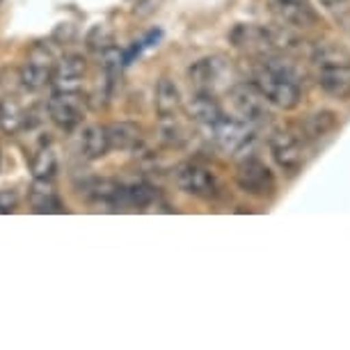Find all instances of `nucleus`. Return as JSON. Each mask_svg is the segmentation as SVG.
<instances>
[{
  "label": "nucleus",
  "instance_id": "f257e3e1",
  "mask_svg": "<svg viewBox=\"0 0 350 350\" xmlns=\"http://www.w3.org/2000/svg\"><path fill=\"white\" fill-rule=\"evenodd\" d=\"M254 85L266 96L268 103H273L282 110L298 108L302 101V88L293 64H288L286 60H277L273 55H268L263 67L256 71Z\"/></svg>",
  "mask_w": 350,
  "mask_h": 350
},
{
  "label": "nucleus",
  "instance_id": "f03ea898",
  "mask_svg": "<svg viewBox=\"0 0 350 350\" xmlns=\"http://www.w3.org/2000/svg\"><path fill=\"white\" fill-rule=\"evenodd\" d=\"M229 103L234 112L250 126L268 122L270 110L266 96L261 94L254 83H236L229 88Z\"/></svg>",
  "mask_w": 350,
  "mask_h": 350
},
{
  "label": "nucleus",
  "instance_id": "7ed1b4c3",
  "mask_svg": "<svg viewBox=\"0 0 350 350\" xmlns=\"http://www.w3.org/2000/svg\"><path fill=\"white\" fill-rule=\"evenodd\" d=\"M305 137H298L291 131H275L270 135V154H273L275 163L280 165V170H284L286 174H298L305 167Z\"/></svg>",
  "mask_w": 350,
  "mask_h": 350
},
{
  "label": "nucleus",
  "instance_id": "20e7f679",
  "mask_svg": "<svg viewBox=\"0 0 350 350\" xmlns=\"http://www.w3.org/2000/svg\"><path fill=\"white\" fill-rule=\"evenodd\" d=\"M174 183L183 190V193L202 197V200H213V197H217V190H220L213 172L200 163H193V161L176 165Z\"/></svg>",
  "mask_w": 350,
  "mask_h": 350
},
{
  "label": "nucleus",
  "instance_id": "39448f33",
  "mask_svg": "<svg viewBox=\"0 0 350 350\" xmlns=\"http://www.w3.org/2000/svg\"><path fill=\"white\" fill-rule=\"evenodd\" d=\"M190 85L195 88V92H208L215 94L217 88H227L229 78H231V64L227 62V57L213 55V57H204V60L195 62L188 71Z\"/></svg>",
  "mask_w": 350,
  "mask_h": 350
},
{
  "label": "nucleus",
  "instance_id": "423d86ee",
  "mask_svg": "<svg viewBox=\"0 0 350 350\" xmlns=\"http://www.w3.org/2000/svg\"><path fill=\"white\" fill-rule=\"evenodd\" d=\"M85 96L81 92H60L55 90L53 96L49 98V117L53 120L55 126H60L62 131H74L78 124L83 122L85 115Z\"/></svg>",
  "mask_w": 350,
  "mask_h": 350
},
{
  "label": "nucleus",
  "instance_id": "0eeeda50",
  "mask_svg": "<svg viewBox=\"0 0 350 350\" xmlns=\"http://www.w3.org/2000/svg\"><path fill=\"white\" fill-rule=\"evenodd\" d=\"M236 183L243 193L254 197H270L275 193V174L259 158H247L236 170Z\"/></svg>",
  "mask_w": 350,
  "mask_h": 350
},
{
  "label": "nucleus",
  "instance_id": "6e6552de",
  "mask_svg": "<svg viewBox=\"0 0 350 350\" xmlns=\"http://www.w3.org/2000/svg\"><path fill=\"white\" fill-rule=\"evenodd\" d=\"M208 131L213 133L211 137H213L224 151H229V154H239V151H243L254 140V133H252V129H250V124L239 120V117H229V115H224L222 120L213 124Z\"/></svg>",
  "mask_w": 350,
  "mask_h": 350
},
{
  "label": "nucleus",
  "instance_id": "1a4fd4ad",
  "mask_svg": "<svg viewBox=\"0 0 350 350\" xmlns=\"http://www.w3.org/2000/svg\"><path fill=\"white\" fill-rule=\"evenodd\" d=\"M270 12L280 21L293 28H319L321 14L316 12L312 0H268Z\"/></svg>",
  "mask_w": 350,
  "mask_h": 350
},
{
  "label": "nucleus",
  "instance_id": "9d476101",
  "mask_svg": "<svg viewBox=\"0 0 350 350\" xmlns=\"http://www.w3.org/2000/svg\"><path fill=\"white\" fill-rule=\"evenodd\" d=\"M229 39L236 49L247 51V53H252V55L268 57L270 53L277 49L273 30H266V28H261V25L241 23L229 32Z\"/></svg>",
  "mask_w": 350,
  "mask_h": 350
},
{
  "label": "nucleus",
  "instance_id": "9b49d317",
  "mask_svg": "<svg viewBox=\"0 0 350 350\" xmlns=\"http://www.w3.org/2000/svg\"><path fill=\"white\" fill-rule=\"evenodd\" d=\"M85 74H88V60L83 55H64L53 67L51 85L60 92H81Z\"/></svg>",
  "mask_w": 350,
  "mask_h": 350
},
{
  "label": "nucleus",
  "instance_id": "f8f14e48",
  "mask_svg": "<svg viewBox=\"0 0 350 350\" xmlns=\"http://www.w3.org/2000/svg\"><path fill=\"white\" fill-rule=\"evenodd\" d=\"M78 193L85 202L96 204V206H117V204L124 202V186L112 179H92L83 181L78 186Z\"/></svg>",
  "mask_w": 350,
  "mask_h": 350
},
{
  "label": "nucleus",
  "instance_id": "ddd939ff",
  "mask_svg": "<svg viewBox=\"0 0 350 350\" xmlns=\"http://www.w3.org/2000/svg\"><path fill=\"white\" fill-rule=\"evenodd\" d=\"M316 71H319V85L325 94L334 98H350V64H332Z\"/></svg>",
  "mask_w": 350,
  "mask_h": 350
},
{
  "label": "nucleus",
  "instance_id": "4468645a",
  "mask_svg": "<svg viewBox=\"0 0 350 350\" xmlns=\"http://www.w3.org/2000/svg\"><path fill=\"white\" fill-rule=\"evenodd\" d=\"M30 206L35 213H62V200L55 193V186H53L51 179H35L30 186L28 193Z\"/></svg>",
  "mask_w": 350,
  "mask_h": 350
},
{
  "label": "nucleus",
  "instance_id": "2eb2a0df",
  "mask_svg": "<svg viewBox=\"0 0 350 350\" xmlns=\"http://www.w3.org/2000/svg\"><path fill=\"white\" fill-rule=\"evenodd\" d=\"M188 112L197 124H202L206 129H211L224 117L222 105L217 103L215 94H208V92H195L193 101L188 105Z\"/></svg>",
  "mask_w": 350,
  "mask_h": 350
},
{
  "label": "nucleus",
  "instance_id": "dca6fc26",
  "mask_svg": "<svg viewBox=\"0 0 350 350\" xmlns=\"http://www.w3.org/2000/svg\"><path fill=\"white\" fill-rule=\"evenodd\" d=\"M105 133L110 149L117 151H133L142 142V129L133 122H115L105 126Z\"/></svg>",
  "mask_w": 350,
  "mask_h": 350
},
{
  "label": "nucleus",
  "instance_id": "f3484780",
  "mask_svg": "<svg viewBox=\"0 0 350 350\" xmlns=\"http://www.w3.org/2000/svg\"><path fill=\"white\" fill-rule=\"evenodd\" d=\"M181 108V92L172 78L163 76L156 85V110L158 115H176Z\"/></svg>",
  "mask_w": 350,
  "mask_h": 350
},
{
  "label": "nucleus",
  "instance_id": "a211bd4d",
  "mask_svg": "<svg viewBox=\"0 0 350 350\" xmlns=\"http://www.w3.org/2000/svg\"><path fill=\"white\" fill-rule=\"evenodd\" d=\"M81 149H83V156L88 161H98L108 154L110 144H108V133H105V126H98V124H92L83 131V137H81Z\"/></svg>",
  "mask_w": 350,
  "mask_h": 350
},
{
  "label": "nucleus",
  "instance_id": "6ab92c4d",
  "mask_svg": "<svg viewBox=\"0 0 350 350\" xmlns=\"http://www.w3.org/2000/svg\"><path fill=\"white\" fill-rule=\"evenodd\" d=\"M336 126H339V120H336L334 112L329 110H321V112H314V115L307 117V122L302 124V131H305V140H321L329 133H334Z\"/></svg>",
  "mask_w": 350,
  "mask_h": 350
},
{
  "label": "nucleus",
  "instance_id": "aec40b11",
  "mask_svg": "<svg viewBox=\"0 0 350 350\" xmlns=\"http://www.w3.org/2000/svg\"><path fill=\"white\" fill-rule=\"evenodd\" d=\"M25 129V112L14 96H5L0 101V131L8 135H16Z\"/></svg>",
  "mask_w": 350,
  "mask_h": 350
},
{
  "label": "nucleus",
  "instance_id": "412c9836",
  "mask_svg": "<svg viewBox=\"0 0 350 350\" xmlns=\"http://www.w3.org/2000/svg\"><path fill=\"white\" fill-rule=\"evenodd\" d=\"M312 62L316 69L332 67V64H350V51L339 44H319L312 53Z\"/></svg>",
  "mask_w": 350,
  "mask_h": 350
},
{
  "label": "nucleus",
  "instance_id": "4be33fe9",
  "mask_svg": "<svg viewBox=\"0 0 350 350\" xmlns=\"http://www.w3.org/2000/svg\"><path fill=\"white\" fill-rule=\"evenodd\" d=\"M158 137H161L167 147H181V144L188 140V131L183 129V124L179 120H176V115H165V117H161Z\"/></svg>",
  "mask_w": 350,
  "mask_h": 350
},
{
  "label": "nucleus",
  "instance_id": "5701e85b",
  "mask_svg": "<svg viewBox=\"0 0 350 350\" xmlns=\"http://www.w3.org/2000/svg\"><path fill=\"white\" fill-rule=\"evenodd\" d=\"M30 170H32V176H35V179H53L57 172V156L53 154V149H49V147L39 149L35 158H32Z\"/></svg>",
  "mask_w": 350,
  "mask_h": 350
},
{
  "label": "nucleus",
  "instance_id": "b1692460",
  "mask_svg": "<svg viewBox=\"0 0 350 350\" xmlns=\"http://www.w3.org/2000/svg\"><path fill=\"white\" fill-rule=\"evenodd\" d=\"M51 78H53V69H44V67H37V64H25L21 69V81H23V90H30V92H37V90H44L46 85H51Z\"/></svg>",
  "mask_w": 350,
  "mask_h": 350
},
{
  "label": "nucleus",
  "instance_id": "393cba45",
  "mask_svg": "<svg viewBox=\"0 0 350 350\" xmlns=\"http://www.w3.org/2000/svg\"><path fill=\"white\" fill-rule=\"evenodd\" d=\"M124 200H126L129 204H133V206H137V208H144L156 200V190H154V186H149V183L137 181V183H133V186L124 188Z\"/></svg>",
  "mask_w": 350,
  "mask_h": 350
},
{
  "label": "nucleus",
  "instance_id": "a878e982",
  "mask_svg": "<svg viewBox=\"0 0 350 350\" xmlns=\"http://www.w3.org/2000/svg\"><path fill=\"white\" fill-rule=\"evenodd\" d=\"M124 67V53L117 49V46H105L101 51V71L103 76H108L110 81H117L120 71Z\"/></svg>",
  "mask_w": 350,
  "mask_h": 350
},
{
  "label": "nucleus",
  "instance_id": "bb28decb",
  "mask_svg": "<svg viewBox=\"0 0 350 350\" xmlns=\"http://www.w3.org/2000/svg\"><path fill=\"white\" fill-rule=\"evenodd\" d=\"M0 90H3L8 96H16L18 92L23 90L21 69H16V67H3V69H0Z\"/></svg>",
  "mask_w": 350,
  "mask_h": 350
},
{
  "label": "nucleus",
  "instance_id": "cd10ccee",
  "mask_svg": "<svg viewBox=\"0 0 350 350\" xmlns=\"http://www.w3.org/2000/svg\"><path fill=\"white\" fill-rule=\"evenodd\" d=\"M28 62L30 64H37V67H44V69H53L57 60H55V55H53V51L49 49V46L42 44V42H37V44L30 46Z\"/></svg>",
  "mask_w": 350,
  "mask_h": 350
},
{
  "label": "nucleus",
  "instance_id": "c85d7f7f",
  "mask_svg": "<svg viewBox=\"0 0 350 350\" xmlns=\"http://www.w3.org/2000/svg\"><path fill=\"white\" fill-rule=\"evenodd\" d=\"M325 5L336 18V23L350 32V0H325Z\"/></svg>",
  "mask_w": 350,
  "mask_h": 350
},
{
  "label": "nucleus",
  "instance_id": "c756f323",
  "mask_svg": "<svg viewBox=\"0 0 350 350\" xmlns=\"http://www.w3.org/2000/svg\"><path fill=\"white\" fill-rule=\"evenodd\" d=\"M110 44H112V35L103 28V25H94V28L90 30V35H88V49L101 53L105 46H110Z\"/></svg>",
  "mask_w": 350,
  "mask_h": 350
},
{
  "label": "nucleus",
  "instance_id": "7c9ffc66",
  "mask_svg": "<svg viewBox=\"0 0 350 350\" xmlns=\"http://www.w3.org/2000/svg\"><path fill=\"white\" fill-rule=\"evenodd\" d=\"M18 208V193L12 188H3L0 190V213L8 215V213H14Z\"/></svg>",
  "mask_w": 350,
  "mask_h": 350
},
{
  "label": "nucleus",
  "instance_id": "2f4dec72",
  "mask_svg": "<svg viewBox=\"0 0 350 350\" xmlns=\"http://www.w3.org/2000/svg\"><path fill=\"white\" fill-rule=\"evenodd\" d=\"M0 163H3V154H0Z\"/></svg>",
  "mask_w": 350,
  "mask_h": 350
},
{
  "label": "nucleus",
  "instance_id": "473e14b6",
  "mask_svg": "<svg viewBox=\"0 0 350 350\" xmlns=\"http://www.w3.org/2000/svg\"><path fill=\"white\" fill-rule=\"evenodd\" d=\"M0 3H3V0H0Z\"/></svg>",
  "mask_w": 350,
  "mask_h": 350
}]
</instances>
